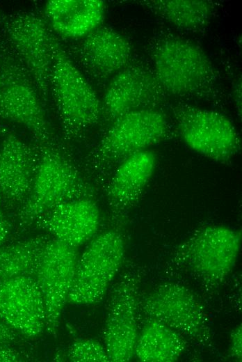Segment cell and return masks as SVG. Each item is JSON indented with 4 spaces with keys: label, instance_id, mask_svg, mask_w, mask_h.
<instances>
[{
    "label": "cell",
    "instance_id": "25",
    "mask_svg": "<svg viewBox=\"0 0 242 362\" xmlns=\"http://www.w3.org/2000/svg\"><path fill=\"white\" fill-rule=\"evenodd\" d=\"M19 333L0 319V346H10L18 340Z\"/></svg>",
    "mask_w": 242,
    "mask_h": 362
},
{
    "label": "cell",
    "instance_id": "12",
    "mask_svg": "<svg viewBox=\"0 0 242 362\" xmlns=\"http://www.w3.org/2000/svg\"><path fill=\"white\" fill-rule=\"evenodd\" d=\"M168 97L149 61L134 57L106 84L101 100L102 122L108 125L131 111L161 109Z\"/></svg>",
    "mask_w": 242,
    "mask_h": 362
},
{
    "label": "cell",
    "instance_id": "19",
    "mask_svg": "<svg viewBox=\"0 0 242 362\" xmlns=\"http://www.w3.org/2000/svg\"><path fill=\"white\" fill-rule=\"evenodd\" d=\"M105 10L101 0H51L45 4L44 17L54 33L78 40L102 26Z\"/></svg>",
    "mask_w": 242,
    "mask_h": 362
},
{
    "label": "cell",
    "instance_id": "21",
    "mask_svg": "<svg viewBox=\"0 0 242 362\" xmlns=\"http://www.w3.org/2000/svg\"><path fill=\"white\" fill-rule=\"evenodd\" d=\"M187 347L186 338L164 324L145 317L139 330L134 356L143 362H174Z\"/></svg>",
    "mask_w": 242,
    "mask_h": 362
},
{
    "label": "cell",
    "instance_id": "24",
    "mask_svg": "<svg viewBox=\"0 0 242 362\" xmlns=\"http://www.w3.org/2000/svg\"><path fill=\"white\" fill-rule=\"evenodd\" d=\"M229 355L235 361H242V326L237 325L230 333Z\"/></svg>",
    "mask_w": 242,
    "mask_h": 362
},
{
    "label": "cell",
    "instance_id": "30",
    "mask_svg": "<svg viewBox=\"0 0 242 362\" xmlns=\"http://www.w3.org/2000/svg\"><path fill=\"white\" fill-rule=\"evenodd\" d=\"M3 77L2 74L0 72V86L3 84Z\"/></svg>",
    "mask_w": 242,
    "mask_h": 362
},
{
    "label": "cell",
    "instance_id": "26",
    "mask_svg": "<svg viewBox=\"0 0 242 362\" xmlns=\"http://www.w3.org/2000/svg\"><path fill=\"white\" fill-rule=\"evenodd\" d=\"M232 97L238 116L241 118L242 113V79L239 76L233 80L232 85Z\"/></svg>",
    "mask_w": 242,
    "mask_h": 362
},
{
    "label": "cell",
    "instance_id": "28",
    "mask_svg": "<svg viewBox=\"0 0 242 362\" xmlns=\"http://www.w3.org/2000/svg\"><path fill=\"white\" fill-rule=\"evenodd\" d=\"M3 205V200L0 194V246H1L6 240L10 233L11 226L4 214Z\"/></svg>",
    "mask_w": 242,
    "mask_h": 362
},
{
    "label": "cell",
    "instance_id": "6",
    "mask_svg": "<svg viewBox=\"0 0 242 362\" xmlns=\"http://www.w3.org/2000/svg\"><path fill=\"white\" fill-rule=\"evenodd\" d=\"M0 72L3 81L0 119L24 126L39 145H58L34 83L6 38L1 36Z\"/></svg>",
    "mask_w": 242,
    "mask_h": 362
},
{
    "label": "cell",
    "instance_id": "7",
    "mask_svg": "<svg viewBox=\"0 0 242 362\" xmlns=\"http://www.w3.org/2000/svg\"><path fill=\"white\" fill-rule=\"evenodd\" d=\"M170 111L177 135L195 152L224 164L240 152L239 133L223 113L184 102L171 105Z\"/></svg>",
    "mask_w": 242,
    "mask_h": 362
},
{
    "label": "cell",
    "instance_id": "17",
    "mask_svg": "<svg viewBox=\"0 0 242 362\" xmlns=\"http://www.w3.org/2000/svg\"><path fill=\"white\" fill-rule=\"evenodd\" d=\"M156 164V154L148 149L130 156L115 168L105 188L113 220L124 221L141 198Z\"/></svg>",
    "mask_w": 242,
    "mask_h": 362
},
{
    "label": "cell",
    "instance_id": "9",
    "mask_svg": "<svg viewBox=\"0 0 242 362\" xmlns=\"http://www.w3.org/2000/svg\"><path fill=\"white\" fill-rule=\"evenodd\" d=\"M140 313L157 320L200 345H209L212 330L204 307L187 287L173 282L157 285L140 297Z\"/></svg>",
    "mask_w": 242,
    "mask_h": 362
},
{
    "label": "cell",
    "instance_id": "18",
    "mask_svg": "<svg viewBox=\"0 0 242 362\" xmlns=\"http://www.w3.org/2000/svg\"><path fill=\"white\" fill-rule=\"evenodd\" d=\"M100 213L93 198L61 203L40 216L33 223L63 243L74 248L92 239L97 233Z\"/></svg>",
    "mask_w": 242,
    "mask_h": 362
},
{
    "label": "cell",
    "instance_id": "11",
    "mask_svg": "<svg viewBox=\"0 0 242 362\" xmlns=\"http://www.w3.org/2000/svg\"><path fill=\"white\" fill-rule=\"evenodd\" d=\"M141 276L139 269H127L110 291L104 341L111 361L126 362L134 356L141 315Z\"/></svg>",
    "mask_w": 242,
    "mask_h": 362
},
{
    "label": "cell",
    "instance_id": "13",
    "mask_svg": "<svg viewBox=\"0 0 242 362\" xmlns=\"http://www.w3.org/2000/svg\"><path fill=\"white\" fill-rule=\"evenodd\" d=\"M67 52L98 86L106 85L135 57L128 38L106 26H100L76 40Z\"/></svg>",
    "mask_w": 242,
    "mask_h": 362
},
{
    "label": "cell",
    "instance_id": "16",
    "mask_svg": "<svg viewBox=\"0 0 242 362\" xmlns=\"http://www.w3.org/2000/svg\"><path fill=\"white\" fill-rule=\"evenodd\" d=\"M40 150L9 132L0 148V194L8 207H18L27 199L37 173Z\"/></svg>",
    "mask_w": 242,
    "mask_h": 362
},
{
    "label": "cell",
    "instance_id": "15",
    "mask_svg": "<svg viewBox=\"0 0 242 362\" xmlns=\"http://www.w3.org/2000/svg\"><path fill=\"white\" fill-rule=\"evenodd\" d=\"M0 319L24 336H39L46 329V310L35 277L0 281Z\"/></svg>",
    "mask_w": 242,
    "mask_h": 362
},
{
    "label": "cell",
    "instance_id": "3",
    "mask_svg": "<svg viewBox=\"0 0 242 362\" xmlns=\"http://www.w3.org/2000/svg\"><path fill=\"white\" fill-rule=\"evenodd\" d=\"M162 109H140L124 114L108 125L88 163L97 176H106L130 156L177 135Z\"/></svg>",
    "mask_w": 242,
    "mask_h": 362
},
{
    "label": "cell",
    "instance_id": "1",
    "mask_svg": "<svg viewBox=\"0 0 242 362\" xmlns=\"http://www.w3.org/2000/svg\"><path fill=\"white\" fill-rule=\"evenodd\" d=\"M150 63L168 96L218 104L224 98L221 77L204 49L169 29L147 41Z\"/></svg>",
    "mask_w": 242,
    "mask_h": 362
},
{
    "label": "cell",
    "instance_id": "29",
    "mask_svg": "<svg viewBox=\"0 0 242 362\" xmlns=\"http://www.w3.org/2000/svg\"><path fill=\"white\" fill-rule=\"evenodd\" d=\"M10 131L8 130V128L5 126H0V136L1 135H6Z\"/></svg>",
    "mask_w": 242,
    "mask_h": 362
},
{
    "label": "cell",
    "instance_id": "10",
    "mask_svg": "<svg viewBox=\"0 0 242 362\" xmlns=\"http://www.w3.org/2000/svg\"><path fill=\"white\" fill-rule=\"evenodd\" d=\"M89 242L77 260L67 298L70 304L99 302L123 262L125 243L120 231H104Z\"/></svg>",
    "mask_w": 242,
    "mask_h": 362
},
{
    "label": "cell",
    "instance_id": "27",
    "mask_svg": "<svg viewBox=\"0 0 242 362\" xmlns=\"http://www.w3.org/2000/svg\"><path fill=\"white\" fill-rule=\"evenodd\" d=\"M22 354L10 346H0V362L22 361Z\"/></svg>",
    "mask_w": 242,
    "mask_h": 362
},
{
    "label": "cell",
    "instance_id": "4",
    "mask_svg": "<svg viewBox=\"0 0 242 362\" xmlns=\"http://www.w3.org/2000/svg\"><path fill=\"white\" fill-rule=\"evenodd\" d=\"M39 146V164L31 191L16 214L20 231L30 228L40 216L61 203L94 198L95 195L93 186L58 145Z\"/></svg>",
    "mask_w": 242,
    "mask_h": 362
},
{
    "label": "cell",
    "instance_id": "5",
    "mask_svg": "<svg viewBox=\"0 0 242 362\" xmlns=\"http://www.w3.org/2000/svg\"><path fill=\"white\" fill-rule=\"evenodd\" d=\"M241 243L239 230L209 224L195 230L179 244L170 260L173 267L190 274L207 290H214L232 272Z\"/></svg>",
    "mask_w": 242,
    "mask_h": 362
},
{
    "label": "cell",
    "instance_id": "8",
    "mask_svg": "<svg viewBox=\"0 0 242 362\" xmlns=\"http://www.w3.org/2000/svg\"><path fill=\"white\" fill-rule=\"evenodd\" d=\"M5 38L23 64L45 105L50 97L52 36L44 16L32 11L3 15Z\"/></svg>",
    "mask_w": 242,
    "mask_h": 362
},
{
    "label": "cell",
    "instance_id": "22",
    "mask_svg": "<svg viewBox=\"0 0 242 362\" xmlns=\"http://www.w3.org/2000/svg\"><path fill=\"white\" fill-rule=\"evenodd\" d=\"M51 238L49 235H40L0 246V281L35 277L42 252Z\"/></svg>",
    "mask_w": 242,
    "mask_h": 362
},
{
    "label": "cell",
    "instance_id": "2",
    "mask_svg": "<svg viewBox=\"0 0 242 362\" xmlns=\"http://www.w3.org/2000/svg\"><path fill=\"white\" fill-rule=\"evenodd\" d=\"M52 56L50 97L57 110L64 140L73 141L102 122L101 100L54 32Z\"/></svg>",
    "mask_w": 242,
    "mask_h": 362
},
{
    "label": "cell",
    "instance_id": "14",
    "mask_svg": "<svg viewBox=\"0 0 242 362\" xmlns=\"http://www.w3.org/2000/svg\"><path fill=\"white\" fill-rule=\"evenodd\" d=\"M78 258L76 248L51 238L42 252L35 276L45 306V330L54 337L62 310L67 302Z\"/></svg>",
    "mask_w": 242,
    "mask_h": 362
},
{
    "label": "cell",
    "instance_id": "23",
    "mask_svg": "<svg viewBox=\"0 0 242 362\" xmlns=\"http://www.w3.org/2000/svg\"><path fill=\"white\" fill-rule=\"evenodd\" d=\"M67 358L71 361L79 362L111 361L104 345L90 338L74 341L68 349Z\"/></svg>",
    "mask_w": 242,
    "mask_h": 362
},
{
    "label": "cell",
    "instance_id": "20",
    "mask_svg": "<svg viewBox=\"0 0 242 362\" xmlns=\"http://www.w3.org/2000/svg\"><path fill=\"white\" fill-rule=\"evenodd\" d=\"M138 4L177 29L200 33L204 31L216 12L210 0H143Z\"/></svg>",
    "mask_w": 242,
    "mask_h": 362
}]
</instances>
